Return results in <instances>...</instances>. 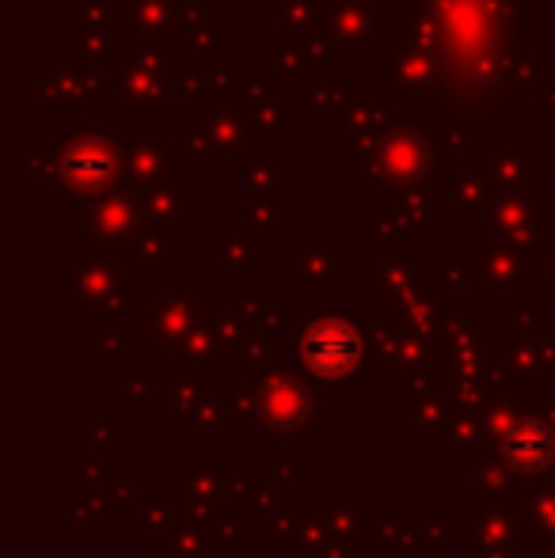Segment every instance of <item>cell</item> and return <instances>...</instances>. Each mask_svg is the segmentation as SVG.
<instances>
[{
	"label": "cell",
	"instance_id": "1",
	"mask_svg": "<svg viewBox=\"0 0 555 558\" xmlns=\"http://www.w3.org/2000/svg\"><path fill=\"white\" fill-rule=\"evenodd\" d=\"M58 175V186L73 194H99L119 179L126 163V141L111 137V125L96 130H69L61 141H38Z\"/></svg>",
	"mask_w": 555,
	"mask_h": 558
},
{
	"label": "cell",
	"instance_id": "2",
	"mask_svg": "<svg viewBox=\"0 0 555 558\" xmlns=\"http://www.w3.org/2000/svg\"><path fill=\"white\" fill-rule=\"evenodd\" d=\"M104 69L92 61H53L38 73L35 107L43 118H76L92 99L104 96Z\"/></svg>",
	"mask_w": 555,
	"mask_h": 558
},
{
	"label": "cell",
	"instance_id": "3",
	"mask_svg": "<svg viewBox=\"0 0 555 558\" xmlns=\"http://www.w3.org/2000/svg\"><path fill=\"white\" fill-rule=\"evenodd\" d=\"M248 111H232V107H217L209 114L191 118L186 125H179V141L194 160H232L244 145H252L244 118Z\"/></svg>",
	"mask_w": 555,
	"mask_h": 558
},
{
	"label": "cell",
	"instance_id": "4",
	"mask_svg": "<svg viewBox=\"0 0 555 558\" xmlns=\"http://www.w3.org/2000/svg\"><path fill=\"white\" fill-rule=\"evenodd\" d=\"M114 81H119V88L111 96L126 107L130 118H153L171 96V73L160 53L134 50V58H126L114 69Z\"/></svg>",
	"mask_w": 555,
	"mask_h": 558
},
{
	"label": "cell",
	"instance_id": "5",
	"mask_svg": "<svg viewBox=\"0 0 555 558\" xmlns=\"http://www.w3.org/2000/svg\"><path fill=\"white\" fill-rule=\"evenodd\" d=\"M122 20L137 53H164V46L183 38L186 0H126Z\"/></svg>",
	"mask_w": 555,
	"mask_h": 558
},
{
	"label": "cell",
	"instance_id": "6",
	"mask_svg": "<svg viewBox=\"0 0 555 558\" xmlns=\"http://www.w3.org/2000/svg\"><path fill=\"white\" fill-rule=\"evenodd\" d=\"M381 153V171H385L388 179H400V183H411V179H419L422 168H434L437 160V145L430 133H422L415 122H403V125H393V130L385 133V137L377 141Z\"/></svg>",
	"mask_w": 555,
	"mask_h": 558
},
{
	"label": "cell",
	"instance_id": "7",
	"mask_svg": "<svg viewBox=\"0 0 555 558\" xmlns=\"http://www.w3.org/2000/svg\"><path fill=\"white\" fill-rule=\"evenodd\" d=\"M327 23V46L339 53H365V46L377 43L381 8L377 0H331V15H319Z\"/></svg>",
	"mask_w": 555,
	"mask_h": 558
},
{
	"label": "cell",
	"instance_id": "8",
	"mask_svg": "<svg viewBox=\"0 0 555 558\" xmlns=\"http://www.w3.org/2000/svg\"><path fill=\"white\" fill-rule=\"evenodd\" d=\"M548 160H552V163H555V145H552V153H548Z\"/></svg>",
	"mask_w": 555,
	"mask_h": 558
}]
</instances>
